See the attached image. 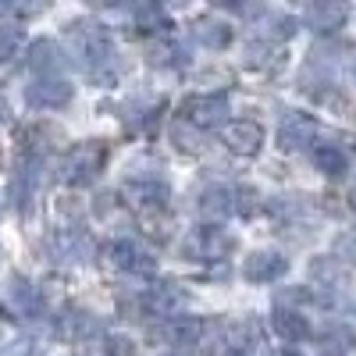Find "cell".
I'll use <instances>...</instances> for the list:
<instances>
[{
	"label": "cell",
	"mask_w": 356,
	"mask_h": 356,
	"mask_svg": "<svg viewBox=\"0 0 356 356\" xmlns=\"http://www.w3.org/2000/svg\"><path fill=\"white\" fill-rule=\"evenodd\" d=\"M72 47H75V57L89 68V72H104L111 61H114V43L107 36V29L97 25V22H79L72 25L68 33Z\"/></svg>",
	"instance_id": "cell-1"
},
{
	"label": "cell",
	"mask_w": 356,
	"mask_h": 356,
	"mask_svg": "<svg viewBox=\"0 0 356 356\" xmlns=\"http://www.w3.org/2000/svg\"><path fill=\"white\" fill-rule=\"evenodd\" d=\"M104 168V146L100 143H79L61 161V182L68 186H89Z\"/></svg>",
	"instance_id": "cell-2"
},
{
	"label": "cell",
	"mask_w": 356,
	"mask_h": 356,
	"mask_svg": "<svg viewBox=\"0 0 356 356\" xmlns=\"http://www.w3.org/2000/svg\"><path fill=\"white\" fill-rule=\"evenodd\" d=\"M235 250V235H228L225 228H196L186 239V257L189 260H225Z\"/></svg>",
	"instance_id": "cell-3"
},
{
	"label": "cell",
	"mask_w": 356,
	"mask_h": 356,
	"mask_svg": "<svg viewBox=\"0 0 356 356\" xmlns=\"http://www.w3.org/2000/svg\"><path fill=\"white\" fill-rule=\"evenodd\" d=\"M182 118H186L193 129H200V132L218 129V125H225V118H228V97H225V93L193 97V100L182 107Z\"/></svg>",
	"instance_id": "cell-4"
},
{
	"label": "cell",
	"mask_w": 356,
	"mask_h": 356,
	"mask_svg": "<svg viewBox=\"0 0 356 356\" xmlns=\"http://www.w3.org/2000/svg\"><path fill=\"white\" fill-rule=\"evenodd\" d=\"M314 139H317V118H314V114H303V111L285 114V122H282V129H278V146H282L285 154L307 150Z\"/></svg>",
	"instance_id": "cell-5"
},
{
	"label": "cell",
	"mask_w": 356,
	"mask_h": 356,
	"mask_svg": "<svg viewBox=\"0 0 356 356\" xmlns=\"http://www.w3.org/2000/svg\"><path fill=\"white\" fill-rule=\"evenodd\" d=\"M285 271H289V260H285L282 253H275V250H257V253H250L246 264H243V275H246V282H253V285L278 282Z\"/></svg>",
	"instance_id": "cell-6"
},
{
	"label": "cell",
	"mask_w": 356,
	"mask_h": 356,
	"mask_svg": "<svg viewBox=\"0 0 356 356\" xmlns=\"http://www.w3.org/2000/svg\"><path fill=\"white\" fill-rule=\"evenodd\" d=\"M225 146L232 154H239V157H253L260 146H264V129L257 122H250V118H239V122H228L225 132H221Z\"/></svg>",
	"instance_id": "cell-7"
},
{
	"label": "cell",
	"mask_w": 356,
	"mask_h": 356,
	"mask_svg": "<svg viewBox=\"0 0 356 356\" xmlns=\"http://www.w3.org/2000/svg\"><path fill=\"white\" fill-rule=\"evenodd\" d=\"M146 307L161 317H178L189 307V292L175 282H157V285L146 289Z\"/></svg>",
	"instance_id": "cell-8"
},
{
	"label": "cell",
	"mask_w": 356,
	"mask_h": 356,
	"mask_svg": "<svg viewBox=\"0 0 356 356\" xmlns=\"http://www.w3.org/2000/svg\"><path fill=\"white\" fill-rule=\"evenodd\" d=\"M72 82L68 79H40L25 89V100L33 104V107H43V111H57V107H65L72 100Z\"/></svg>",
	"instance_id": "cell-9"
},
{
	"label": "cell",
	"mask_w": 356,
	"mask_h": 356,
	"mask_svg": "<svg viewBox=\"0 0 356 356\" xmlns=\"http://www.w3.org/2000/svg\"><path fill=\"white\" fill-rule=\"evenodd\" d=\"M111 260H114V267L118 271H129V275H154L157 271V260L146 253L139 243H132V239H122V243H114L111 246Z\"/></svg>",
	"instance_id": "cell-10"
},
{
	"label": "cell",
	"mask_w": 356,
	"mask_h": 356,
	"mask_svg": "<svg viewBox=\"0 0 356 356\" xmlns=\"http://www.w3.org/2000/svg\"><path fill=\"white\" fill-rule=\"evenodd\" d=\"M50 246H54V257L65 260V264H86V260H93V239L82 235V232H61V235H54Z\"/></svg>",
	"instance_id": "cell-11"
},
{
	"label": "cell",
	"mask_w": 356,
	"mask_h": 356,
	"mask_svg": "<svg viewBox=\"0 0 356 356\" xmlns=\"http://www.w3.org/2000/svg\"><path fill=\"white\" fill-rule=\"evenodd\" d=\"M29 68L40 72L43 79H57V72L65 68V54L54 40H36L29 47Z\"/></svg>",
	"instance_id": "cell-12"
},
{
	"label": "cell",
	"mask_w": 356,
	"mask_h": 356,
	"mask_svg": "<svg viewBox=\"0 0 356 356\" xmlns=\"http://www.w3.org/2000/svg\"><path fill=\"white\" fill-rule=\"evenodd\" d=\"M203 328L207 321H196V317H175L168 328L161 332L164 342H175V346H203Z\"/></svg>",
	"instance_id": "cell-13"
},
{
	"label": "cell",
	"mask_w": 356,
	"mask_h": 356,
	"mask_svg": "<svg viewBox=\"0 0 356 356\" xmlns=\"http://www.w3.org/2000/svg\"><path fill=\"white\" fill-rule=\"evenodd\" d=\"M271 324H275L278 339H285V342H303V339L310 335V324H307V317H303L300 310L278 307V310L271 314Z\"/></svg>",
	"instance_id": "cell-14"
},
{
	"label": "cell",
	"mask_w": 356,
	"mask_h": 356,
	"mask_svg": "<svg viewBox=\"0 0 356 356\" xmlns=\"http://www.w3.org/2000/svg\"><path fill=\"white\" fill-rule=\"evenodd\" d=\"M349 18V8L346 4H314L307 11V22L310 29H317V33H335V29H342Z\"/></svg>",
	"instance_id": "cell-15"
},
{
	"label": "cell",
	"mask_w": 356,
	"mask_h": 356,
	"mask_svg": "<svg viewBox=\"0 0 356 356\" xmlns=\"http://www.w3.org/2000/svg\"><path fill=\"white\" fill-rule=\"evenodd\" d=\"M125 193H129V200L136 207H146V211H157V207H164L171 200V193H168L164 182H129Z\"/></svg>",
	"instance_id": "cell-16"
},
{
	"label": "cell",
	"mask_w": 356,
	"mask_h": 356,
	"mask_svg": "<svg viewBox=\"0 0 356 356\" xmlns=\"http://www.w3.org/2000/svg\"><path fill=\"white\" fill-rule=\"evenodd\" d=\"M11 300H15V307L25 314V317H40V310H43V300H40V292L33 289V282H25V278H11Z\"/></svg>",
	"instance_id": "cell-17"
},
{
	"label": "cell",
	"mask_w": 356,
	"mask_h": 356,
	"mask_svg": "<svg viewBox=\"0 0 356 356\" xmlns=\"http://www.w3.org/2000/svg\"><path fill=\"white\" fill-rule=\"evenodd\" d=\"M314 164H317V171L332 175V178L349 171V157L339 150V146H332V143H321V146H314Z\"/></svg>",
	"instance_id": "cell-18"
},
{
	"label": "cell",
	"mask_w": 356,
	"mask_h": 356,
	"mask_svg": "<svg viewBox=\"0 0 356 356\" xmlns=\"http://www.w3.org/2000/svg\"><path fill=\"white\" fill-rule=\"evenodd\" d=\"M200 211L211 214V218H225L235 211V200H232V189H207L200 196Z\"/></svg>",
	"instance_id": "cell-19"
},
{
	"label": "cell",
	"mask_w": 356,
	"mask_h": 356,
	"mask_svg": "<svg viewBox=\"0 0 356 356\" xmlns=\"http://www.w3.org/2000/svg\"><path fill=\"white\" fill-rule=\"evenodd\" d=\"M136 22H139L143 29H154V33H164V29H168V15H164L161 8H154V4L136 8Z\"/></svg>",
	"instance_id": "cell-20"
},
{
	"label": "cell",
	"mask_w": 356,
	"mask_h": 356,
	"mask_svg": "<svg viewBox=\"0 0 356 356\" xmlns=\"http://www.w3.org/2000/svg\"><path fill=\"white\" fill-rule=\"evenodd\" d=\"M200 40H203L207 47H225V43L232 40V29H225V25H218V22H207V25H200Z\"/></svg>",
	"instance_id": "cell-21"
},
{
	"label": "cell",
	"mask_w": 356,
	"mask_h": 356,
	"mask_svg": "<svg viewBox=\"0 0 356 356\" xmlns=\"http://www.w3.org/2000/svg\"><path fill=\"white\" fill-rule=\"evenodd\" d=\"M18 47V29H11V25H4L0 29V61H8V54Z\"/></svg>",
	"instance_id": "cell-22"
},
{
	"label": "cell",
	"mask_w": 356,
	"mask_h": 356,
	"mask_svg": "<svg viewBox=\"0 0 356 356\" xmlns=\"http://www.w3.org/2000/svg\"><path fill=\"white\" fill-rule=\"evenodd\" d=\"M111 356H132L129 339H114V342H111Z\"/></svg>",
	"instance_id": "cell-23"
},
{
	"label": "cell",
	"mask_w": 356,
	"mask_h": 356,
	"mask_svg": "<svg viewBox=\"0 0 356 356\" xmlns=\"http://www.w3.org/2000/svg\"><path fill=\"white\" fill-rule=\"evenodd\" d=\"M8 114H11V111H8V100H0V125L8 122Z\"/></svg>",
	"instance_id": "cell-24"
},
{
	"label": "cell",
	"mask_w": 356,
	"mask_h": 356,
	"mask_svg": "<svg viewBox=\"0 0 356 356\" xmlns=\"http://www.w3.org/2000/svg\"><path fill=\"white\" fill-rule=\"evenodd\" d=\"M11 11V4H0V15H8Z\"/></svg>",
	"instance_id": "cell-25"
},
{
	"label": "cell",
	"mask_w": 356,
	"mask_h": 356,
	"mask_svg": "<svg viewBox=\"0 0 356 356\" xmlns=\"http://www.w3.org/2000/svg\"><path fill=\"white\" fill-rule=\"evenodd\" d=\"M232 356H246V353H232Z\"/></svg>",
	"instance_id": "cell-26"
},
{
	"label": "cell",
	"mask_w": 356,
	"mask_h": 356,
	"mask_svg": "<svg viewBox=\"0 0 356 356\" xmlns=\"http://www.w3.org/2000/svg\"><path fill=\"white\" fill-rule=\"evenodd\" d=\"M282 356H296V353H282Z\"/></svg>",
	"instance_id": "cell-27"
}]
</instances>
